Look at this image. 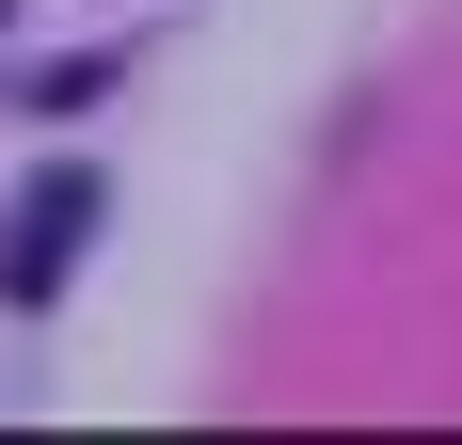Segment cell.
<instances>
[{"instance_id":"1","label":"cell","mask_w":462,"mask_h":445,"mask_svg":"<svg viewBox=\"0 0 462 445\" xmlns=\"http://www.w3.org/2000/svg\"><path fill=\"white\" fill-rule=\"evenodd\" d=\"M96 207H112V176H80V159H64V176H32V207L0 222V303H48V286L80 270Z\"/></svg>"}]
</instances>
